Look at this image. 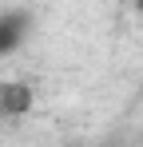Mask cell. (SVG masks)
<instances>
[{
  "label": "cell",
  "mask_w": 143,
  "mask_h": 147,
  "mask_svg": "<svg viewBox=\"0 0 143 147\" xmlns=\"http://www.w3.org/2000/svg\"><path fill=\"white\" fill-rule=\"evenodd\" d=\"M36 107V92L24 80H0V119H24Z\"/></svg>",
  "instance_id": "1"
},
{
  "label": "cell",
  "mask_w": 143,
  "mask_h": 147,
  "mask_svg": "<svg viewBox=\"0 0 143 147\" xmlns=\"http://www.w3.org/2000/svg\"><path fill=\"white\" fill-rule=\"evenodd\" d=\"M28 28H32V12H24V8L0 12V60H4V56H12V52L24 44Z\"/></svg>",
  "instance_id": "2"
}]
</instances>
